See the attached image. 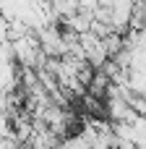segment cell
Masks as SVG:
<instances>
[{"label":"cell","mask_w":146,"mask_h":149,"mask_svg":"<svg viewBox=\"0 0 146 149\" xmlns=\"http://www.w3.org/2000/svg\"><path fill=\"white\" fill-rule=\"evenodd\" d=\"M131 149H136V147H131Z\"/></svg>","instance_id":"cell-1"}]
</instances>
